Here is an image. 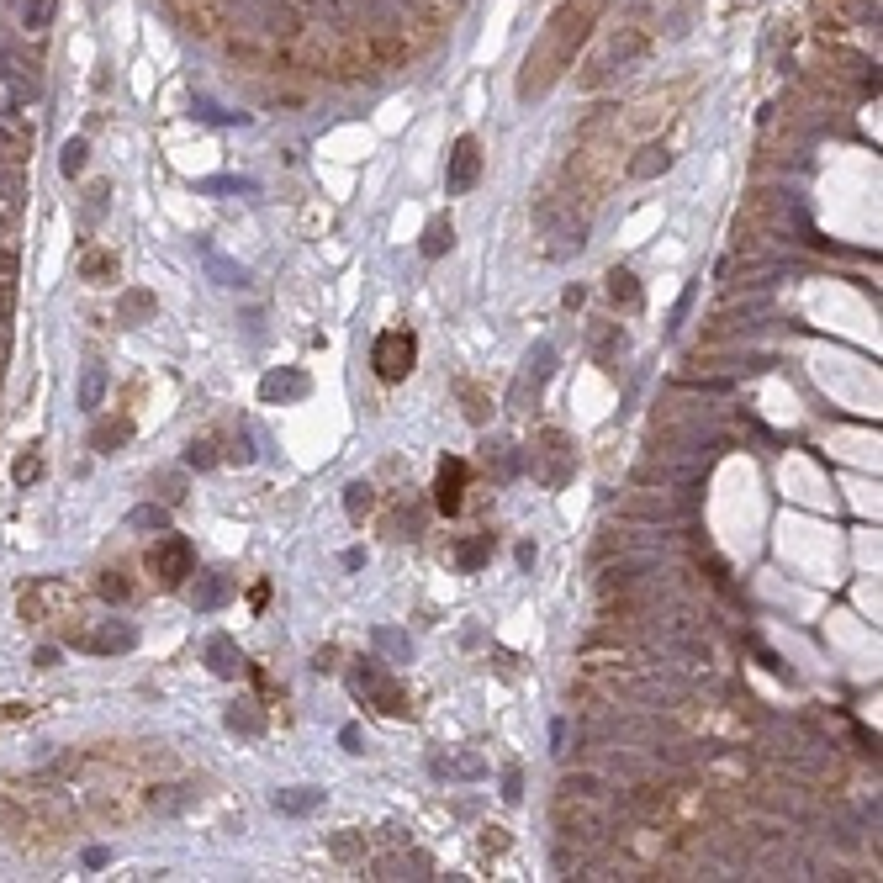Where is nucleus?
I'll return each instance as SVG.
<instances>
[{
	"label": "nucleus",
	"instance_id": "4468645a",
	"mask_svg": "<svg viewBox=\"0 0 883 883\" xmlns=\"http://www.w3.org/2000/svg\"><path fill=\"white\" fill-rule=\"evenodd\" d=\"M207 667H212V677H238L244 672V651L233 646V635H207Z\"/></svg>",
	"mask_w": 883,
	"mask_h": 883
},
{
	"label": "nucleus",
	"instance_id": "9b49d317",
	"mask_svg": "<svg viewBox=\"0 0 883 883\" xmlns=\"http://www.w3.org/2000/svg\"><path fill=\"white\" fill-rule=\"evenodd\" d=\"M434 503H439V513H461V503H466V461H445V466H439Z\"/></svg>",
	"mask_w": 883,
	"mask_h": 883
},
{
	"label": "nucleus",
	"instance_id": "f704fd0d",
	"mask_svg": "<svg viewBox=\"0 0 883 883\" xmlns=\"http://www.w3.org/2000/svg\"><path fill=\"white\" fill-rule=\"evenodd\" d=\"M201 191H238V196H254V180H201Z\"/></svg>",
	"mask_w": 883,
	"mask_h": 883
},
{
	"label": "nucleus",
	"instance_id": "dca6fc26",
	"mask_svg": "<svg viewBox=\"0 0 883 883\" xmlns=\"http://www.w3.org/2000/svg\"><path fill=\"white\" fill-rule=\"evenodd\" d=\"M80 275H85V281H96V286H106L117 275V254L112 249H85L80 254Z\"/></svg>",
	"mask_w": 883,
	"mask_h": 883
},
{
	"label": "nucleus",
	"instance_id": "f8f14e48",
	"mask_svg": "<svg viewBox=\"0 0 883 883\" xmlns=\"http://www.w3.org/2000/svg\"><path fill=\"white\" fill-rule=\"evenodd\" d=\"M275 815H291V820H302V815H318L323 809V788H275Z\"/></svg>",
	"mask_w": 883,
	"mask_h": 883
},
{
	"label": "nucleus",
	"instance_id": "7ed1b4c3",
	"mask_svg": "<svg viewBox=\"0 0 883 883\" xmlns=\"http://www.w3.org/2000/svg\"><path fill=\"white\" fill-rule=\"evenodd\" d=\"M413 360H418V339L408 328H386V334L371 344V365H376L381 381H408Z\"/></svg>",
	"mask_w": 883,
	"mask_h": 883
},
{
	"label": "nucleus",
	"instance_id": "e433bc0d",
	"mask_svg": "<svg viewBox=\"0 0 883 883\" xmlns=\"http://www.w3.org/2000/svg\"><path fill=\"white\" fill-rule=\"evenodd\" d=\"M519 794H524V778H519V767H508V772H503V799L519 804Z\"/></svg>",
	"mask_w": 883,
	"mask_h": 883
},
{
	"label": "nucleus",
	"instance_id": "c756f323",
	"mask_svg": "<svg viewBox=\"0 0 883 883\" xmlns=\"http://www.w3.org/2000/svg\"><path fill=\"white\" fill-rule=\"evenodd\" d=\"M48 16H53V0H27V6H22L27 32H43V27H48Z\"/></svg>",
	"mask_w": 883,
	"mask_h": 883
},
{
	"label": "nucleus",
	"instance_id": "4be33fe9",
	"mask_svg": "<svg viewBox=\"0 0 883 883\" xmlns=\"http://www.w3.org/2000/svg\"><path fill=\"white\" fill-rule=\"evenodd\" d=\"M223 725L238 730V735H260V730H265V720H260V709H254V704H233V709L223 714Z\"/></svg>",
	"mask_w": 883,
	"mask_h": 883
},
{
	"label": "nucleus",
	"instance_id": "c85d7f7f",
	"mask_svg": "<svg viewBox=\"0 0 883 883\" xmlns=\"http://www.w3.org/2000/svg\"><path fill=\"white\" fill-rule=\"evenodd\" d=\"M133 529H164L170 524V513H164L159 503H143V508H133V519H127Z\"/></svg>",
	"mask_w": 883,
	"mask_h": 883
},
{
	"label": "nucleus",
	"instance_id": "2eb2a0df",
	"mask_svg": "<svg viewBox=\"0 0 883 883\" xmlns=\"http://www.w3.org/2000/svg\"><path fill=\"white\" fill-rule=\"evenodd\" d=\"M450 244H455V223H450V217H434V223L423 228V244L418 249H423V260H445Z\"/></svg>",
	"mask_w": 883,
	"mask_h": 883
},
{
	"label": "nucleus",
	"instance_id": "a878e982",
	"mask_svg": "<svg viewBox=\"0 0 883 883\" xmlns=\"http://www.w3.org/2000/svg\"><path fill=\"white\" fill-rule=\"evenodd\" d=\"M371 640H376L381 651H392L397 661H408V656H413V640L402 635V630H392V624H381V630H371Z\"/></svg>",
	"mask_w": 883,
	"mask_h": 883
},
{
	"label": "nucleus",
	"instance_id": "412c9836",
	"mask_svg": "<svg viewBox=\"0 0 883 883\" xmlns=\"http://www.w3.org/2000/svg\"><path fill=\"white\" fill-rule=\"evenodd\" d=\"M127 439H133V418H117V423H96V450H122Z\"/></svg>",
	"mask_w": 883,
	"mask_h": 883
},
{
	"label": "nucleus",
	"instance_id": "c9c22d12",
	"mask_svg": "<svg viewBox=\"0 0 883 883\" xmlns=\"http://www.w3.org/2000/svg\"><path fill=\"white\" fill-rule=\"evenodd\" d=\"M38 476H43L38 455H22V461H16V482H38Z\"/></svg>",
	"mask_w": 883,
	"mask_h": 883
},
{
	"label": "nucleus",
	"instance_id": "393cba45",
	"mask_svg": "<svg viewBox=\"0 0 883 883\" xmlns=\"http://www.w3.org/2000/svg\"><path fill=\"white\" fill-rule=\"evenodd\" d=\"M96 593H101L106 603H127V598H133V582H127V572H117V566H112V572H101Z\"/></svg>",
	"mask_w": 883,
	"mask_h": 883
},
{
	"label": "nucleus",
	"instance_id": "9d476101",
	"mask_svg": "<svg viewBox=\"0 0 883 883\" xmlns=\"http://www.w3.org/2000/svg\"><path fill=\"white\" fill-rule=\"evenodd\" d=\"M191 609L201 614H212V609H223V603L233 598V577L228 572H191Z\"/></svg>",
	"mask_w": 883,
	"mask_h": 883
},
{
	"label": "nucleus",
	"instance_id": "1a4fd4ad",
	"mask_svg": "<svg viewBox=\"0 0 883 883\" xmlns=\"http://www.w3.org/2000/svg\"><path fill=\"white\" fill-rule=\"evenodd\" d=\"M85 651H96V656H122V651H133L138 646V630L127 619H101L90 635H75Z\"/></svg>",
	"mask_w": 883,
	"mask_h": 883
},
{
	"label": "nucleus",
	"instance_id": "6e6552de",
	"mask_svg": "<svg viewBox=\"0 0 883 883\" xmlns=\"http://www.w3.org/2000/svg\"><path fill=\"white\" fill-rule=\"evenodd\" d=\"M429 772H434L439 783H482L487 778V762L476 757V751H434Z\"/></svg>",
	"mask_w": 883,
	"mask_h": 883
},
{
	"label": "nucleus",
	"instance_id": "473e14b6",
	"mask_svg": "<svg viewBox=\"0 0 883 883\" xmlns=\"http://www.w3.org/2000/svg\"><path fill=\"white\" fill-rule=\"evenodd\" d=\"M693 302H698V286H688L683 297H677V307H672V323H667V334H677V328H683V318L693 312Z\"/></svg>",
	"mask_w": 883,
	"mask_h": 883
},
{
	"label": "nucleus",
	"instance_id": "4c0bfd02",
	"mask_svg": "<svg viewBox=\"0 0 883 883\" xmlns=\"http://www.w3.org/2000/svg\"><path fill=\"white\" fill-rule=\"evenodd\" d=\"M339 741H344L349 757H360V751H365V735H360V725H344V730H339Z\"/></svg>",
	"mask_w": 883,
	"mask_h": 883
},
{
	"label": "nucleus",
	"instance_id": "5701e85b",
	"mask_svg": "<svg viewBox=\"0 0 883 883\" xmlns=\"http://www.w3.org/2000/svg\"><path fill=\"white\" fill-rule=\"evenodd\" d=\"M159 302H154V291H122V302H117V312H122V323H138V318H149Z\"/></svg>",
	"mask_w": 883,
	"mask_h": 883
},
{
	"label": "nucleus",
	"instance_id": "6ab92c4d",
	"mask_svg": "<svg viewBox=\"0 0 883 883\" xmlns=\"http://www.w3.org/2000/svg\"><path fill=\"white\" fill-rule=\"evenodd\" d=\"M101 397H106V371H101L96 360H90V365H85V376H80V408H85V413H96V408H101Z\"/></svg>",
	"mask_w": 883,
	"mask_h": 883
},
{
	"label": "nucleus",
	"instance_id": "bb28decb",
	"mask_svg": "<svg viewBox=\"0 0 883 883\" xmlns=\"http://www.w3.org/2000/svg\"><path fill=\"white\" fill-rule=\"evenodd\" d=\"M85 154H90V143H85V138H69L64 154H59V170H64V175H80V170H85Z\"/></svg>",
	"mask_w": 883,
	"mask_h": 883
},
{
	"label": "nucleus",
	"instance_id": "f257e3e1",
	"mask_svg": "<svg viewBox=\"0 0 883 883\" xmlns=\"http://www.w3.org/2000/svg\"><path fill=\"white\" fill-rule=\"evenodd\" d=\"M149 572L164 582V587H180V582H191L196 572V550L186 535H164L159 529V540L149 545Z\"/></svg>",
	"mask_w": 883,
	"mask_h": 883
},
{
	"label": "nucleus",
	"instance_id": "20e7f679",
	"mask_svg": "<svg viewBox=\"0 0 883 883\" xmlns=\"http://www.w3.org/2000/svg\"><path fill=\"white\" fill-rule=\"evenodd\" d=\"M64 609H75V598H69V587L64 582H32L27 593H22V619L27 624H48V619H64Z\"/></svg>",
	"mask_w": 883,
	"mask_h": 883
},
{
	"label": "nucleus",
	"instance_id": "b1692460",
	"mask_svg": "<svg viewBox=\"0 0 883 883\" xmlns=\"http://www.w3.org/2000/svg\"><path fill=\"white\" fill-rule=\"evenodd\" d=\"M371 503H376V487L371 482H349L344 487V513H349V519H365Z\"/></svg>",
	"mask_w": 883,
	"mask_h": 883
},
{
	"label": "nucleus",
	"instance_id": "f3484780",
	"mask_svg": "<svg viewBox=\"0 0 883 883\" xmlns=\"http://www.w3.org/2000/svg\"><path fill=\"white\" fill-rule=\"evenodd\" d=\"M672 170V154L661 149V143H651V149H640V159L630 164V175L635 180H656V175H667Z\"/></svg>",
	"mask_w": 883,
	"mask_h": 883
},
{
	"label": "nucleus",
	"instance_id": "ddd939ff",
	"mask_svg": "<svg viewBox=\"0 0 883 883\" xmlns=\"http://www.w3.org/2000/svg\"><path fill=\"white\" fill-rule=\"evenodd\" d=\"M312 392V381L302 376V371H270L265 381H260V397L265 402H297V397H307Z\"/></svg>",
	"mask_w": 883,
	"mask_h": 883
},
{
	"label": "nucleus",
	"instance_id": "cd10ccee",
	"mask_svg": "<svg viewBox=\"0 0 883 883\" xmlns=\"http://www.w3.org/2000/svg\"><path fill=\"white\" fill-rule=\"evenodd\" d=\"M186 466H196V471L217 466V445H212V439H191V445H186Z\"/></svg>",
	"mask_w": 883,
	"mask_h": 883
},
{
	"label": "nucleus",
	"instance_id": "58836bf2",
	"mask_svg": "<svg viewBox=\"0 0 883 883\" xmlns=\"http://www.w3.org/2000/svg\"><path fill=\"white\" fill-rule=\"evenodd\" d=\"M334 852H339V857H355V852H360V841H355V836H339V841H334Z\"/></svg>",
	"mask_w": 883,
	"mask_h": 883
},
{
	"label": "nucleus",
	"instance_id": "a211bd4d",
	"mask_svg": "<svg viewBox=\"0 0 883 883\" xmlns=\"http://www.w3.org/2000/svg\"><path fill=\"white\" fill-rule=\"evenodd\" d=\"M609 297H614V307L635 312L640 307V281H635L630 270H609Z\"/></svg>",
	"mask_w": 883,
	"mask_h": 883
},
{
	"label": "nucleus",
	"instance_id": "0eeeda50",
	"mask_svg": "<svg viewBox=\"0 0 883 883\" xmlns=\"http://www.w3.org/2000/svg\"><path fill=\"white\" fill-rule=\"evenodd\" d=\"M349 683H355V693H371L386 714H402V709H408V704H402V688L381 672V656H371L365 667H355V677H349Z\"/></svg>",
	"mask_w": 883,
	"mask_h": 883
},
{
	"label": "nucleus",
	"instance_id": "2f4dec72",
	"mask_svg": "<svg viewBox=\"0 0 883 883\" xmlns=\"http://www.w3.org/2000/svg\"><path fill=\"white\" fill-rule=\"evenodd\" d=\"M106 196H112V186H106V180H101V186H90V191H85V223H96V217H101Z\"/></svg>",
	"mask_w": 883,
	"mask_h": 883
},
{
	"label": "nucleus",
	"instance_id": "423d86ee",
	"mask_svg": "<svg viewBox=\"0 0 883 883\" xmlns=\"http://www.w3.org/2000/svg\"><path fill=\"white\" fill-rule=\"evenodd\" d=\"M476 180H482V143H476V138H455L450 164H445V191L450 196H466Z\"/></svg>",
	"mask_w": 883,
	"mask_h": 883
},
{
	"label": "nucleus",
	"instance_id": "7c9ffc66",
	"mask_svg": "<svg viewBox=\"0 0 883 883\" xmlns=\"http://www.w3.org/2000/svg\"><path fill=\"white\" fill-rule=\"evenodd\" d=\"M207 265H212V275H223V286H249L244 265H228V260H217V254H207Z\"/></svg>",
	"mask_w": 883,
	"mask_h": 883
},
{
	"label": "nucleus",
	"instance_id": "72a5a7b5",
	"mask_svg": "<svg viewBox=\"0 0 883 883\" xmlns=\"http://www.w3.org/2000/svg\"><path fill=\"white\" fill-rule=\"evenodd\" d=\"M461 397H466V418L471 423H487V397L476 392V386H461Z\"/></svg>",
	"mask_w": 883,
	"mask_h": 883
},
{
	"label": "nucleus",
	"instance_id": "39448f33",
	"mask_svg": "<svg viewBox=\"0 0 883 883\" xmlns=\"http://www.w3.org/2000/svg\"><path fill=\"white\" fill-rule=\"evenodd\" d=\"M550 376H556V344L540 339V344L524 355V371H519V381H513V392H508V408H524L529 392L540 397V386H545Z\"/></svg>",
	"mask_w": 883,
	"mask_h": 883
},
{
	"label": "nucleus",
	"instance_id": "f03ea898",
	"mask_svg": "<svg viewBox=\"0 0 883 883\" xmlns=\"http://www.w3.org/2000/svg\"><path fill=\"white\" fill-rule=\"evenodd\" d=\"M572 466H577L572 439H566L561 429H545L540 434V450L529 455V471H535L545 487H566V482H572Z\"/></svg>",
	"mask_w": 883,
	"mask_h": 883
},
{
	"label": "nucleus",
	"instance_id": "aec40b11",
	"mask_svg": "<svg viewBox=\"0 0 883 883\" xmlns=\"http://www.w3.org/2000/svg\"><path fill=\"white\" fill-rule=\"evenodd\" d=\"M487 556H492V535H476V540H466L461 550H455V566H461V572H482Z\"/></svg>",
	"mask_w": 883,
	"mask_h": 883
}]
</instances>
